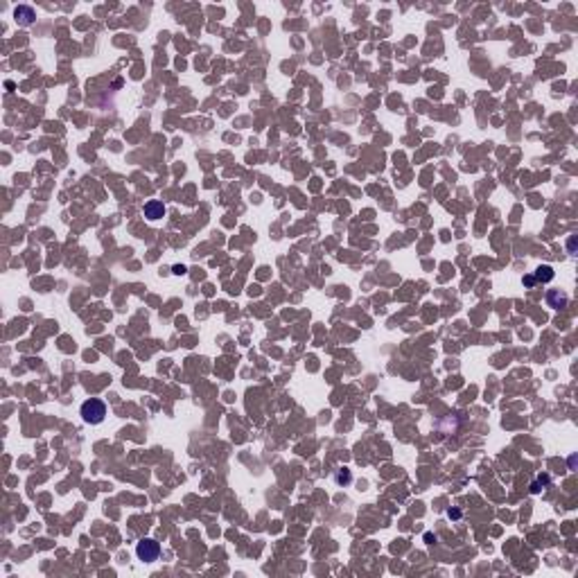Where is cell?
Masks as SVG:
<instances>
[{"label": "cell", "instance_id": "1", "mask_svg": "<svg viewBox=\"0 0 578 578\" xmlns=\"http://www.w3.org/2000/svg\"><path fill=\"white\" fill-rule=\"evenodd\" d=\"M81 418H84V422H88V425H100L102 420L107 418V405L97 398L86 400V402L81 405Z\"/></svg>", "mask_w": 578, "mask_h": 578}, {"label": "cell", "instance_id": "2", "mask_svg": "<svg viewBox=\"0 0 578 578\" xmlns=\"http://www.w3.org/2000/svg\"><path fill=\"white\" fill-rule=\"evenodd\" d=\"M136 556H138L142 562H154V560H158V556H160L158 542L152 540V538L140 540L138 545H136Z\"/></svg>", "mask_w": 578, "mask_h": 578}, {"label": "cell", "instance_id": "3", "mask_svg": "<svg viewBox=\"0 0 578 578\" xmlns=\"http://www.w3.org/2000/svg\"><path fill=\"white\" fill-rule=\"evenodd\" d=\"M142 213H145V217H147V219L156 221V219H160V217L165 215V206H163V201H156V199H152V201H147V203H145V208H142Z\"/></svg>", "mask_w": 578, "mask_h": 578}, {"label": "cell", "instance_id": "4", "mask_svg": "<svg viewBox=\"0 0 578 578\" xmlns=\"http://www.w3.org/2000/svg\"><path fill=\"white\" fill-rule=\"evenodd\" d=\"M20 18V23H32V18H34V14H32V9H27V7H18L16 9V20Z\"/></svg>", "mask_w": 578, "mask_h": 578}, {"label": "cell", "instance_id": "5", "mask_svg": "<svg viewBox=\"0 0 578 578\" xmlns=\"http://www.w3.org/2000/svg\"><path fill=\"white\" fill-rule=\"evenodd\" d=\"M549 303H551L553 307H560V305H565V303H567V296H565V294H560V296H558V294L551 292V294H549Z\"/></svg>", "mask_w": 578, "mask_h": 578}, {"label": "cell", "instance_id": "6", "mask_svg": "<svg viewBox=\"0 0 578 578\" xmlns=\"http://www.w3.org/2000/svg\"><path fill=\"white\" fill-rule=\"evenodd\" d=\"M553 278V271H551V266H540L538 269V280H542V282H547V280H551Z\"/></svg>", "mask_w": 578, "mask_h": 578}]
</instances>
